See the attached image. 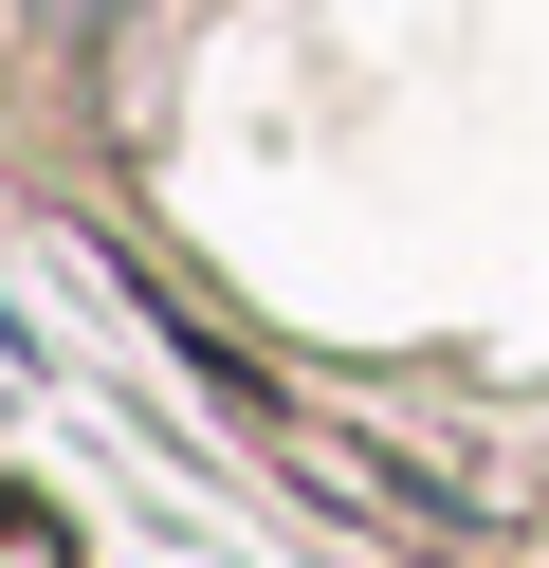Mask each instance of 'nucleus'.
Wrapping results in <instances>:
<instances>
[{"mask_svg": "<svg viewBox=\"0 0 549 568\" xmlns=\"http://www.w3.org/2000/svg\"><path fill=\"white\" fill-rule=\"evenodd\" d=\"M19 19H37V38H92V19H110V0H19Z\"/></svg>", "mask_w": 549, "mask_h": 568, "instance_id": "nucleus-1", "label": "nucleus"}]
</instances>
